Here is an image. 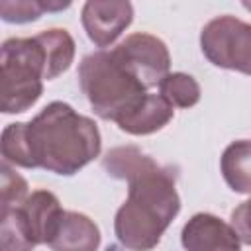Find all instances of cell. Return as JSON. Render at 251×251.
<instances>
[{
    "label": "cell",
    "mask_w": 251,
    "mask_h": 251,
    "mask_svg": "<svg viewBox=\"0 0 251 251\" xmlns=\"http://www.w3.org/2000/svg\"><path fill=\"white\" fill-rule=\"evenodd\" d=\"M200 45L216 67L251 75V24L233 16L214 18L204 25Z\"/></svg>",
    "instance_id": "obj_5"
},
{
    "label": "cell",
    "mask_w": 251,
    "mask_h": 251,
    "mask_svg": "<svg viewBox=\"0 0 251 251\" xmlns=\"http://www.w3.org/2000/svg\"><path fill=\"white\" fill-rule=\"evenodd\" d=\"M243 6H245L247 10H251V2H243Z\"/></svg>",
    "instance_id": "obj_20"
},
{
    "label": "cell",
    "mask_w": 251,
    "mask_h": 251,
    "mask_svg": "<svg viewBox=\"0 0 251 251\" xmlns=\"http://www.w3.org/2000/svg\"><path fill=\"white\" fill-rule=\"evenodd\" d=\"M35 247L29 237L24 216L18 208L0 212V251H31Z\"/></svg>",
    "instance_id": "obj_15"
},
{
    "label": "cell",
    "mask_w": 251,
    "mask_h": 251,
    "mask_svg": "<svg viewBox=\"0 0 251 251\" xmlns=\"http://www.w3.org/2000/svg\"><path fill=\"white\" fill-rule=\"evenodd\" d=\"M78 82L92 110L102 120H114L116 124L147 94L145 86L114 57L112 51L86 55L78 67Z\"/></svg>",
    "instance_id": "obj_3"
},
{
    "label": "cell",
    "mask_w": 251,
    "mask_h": 251,
    "mask_svg": "<svg viewBox=\"0 0 251 251\" xmlns=\"http://www.w3.org/2000/svg\"><path fill=\"white\" fill-rule=\"evenodd\" d=\"M2 157L6 163L10 161V163L25 167V169H35L27 124H24V122L10 124L2 131Z\"/></svg>",
    "instance_id": "obj_14"
},
{
    "label": "cell",
    "mask_w": 251,
    "mask_h": 251,
    "mask_svg": "<svg viewBox=\"0 0 251 251\" xmlns=\"http://www.w3.org/2000/svg\"><path fill=\"white\" fill-rule=\"evenodd\" d=\"M186 251H239L241 241L233 227L212 214H196L182 227Z\"/></svg>",
    "instance_id": "obj_8"
},
{
    "label": "cell",
    "mask_w": 251,
    "mask_h": 251,
    "mask_svg": "<svg viewBox=\"0 0 251 251\" xmlns=\"http://www.w3.org/2000/svg\"><path fill=\"white\" fill-rule=\"evenodd\" d=\"M112 53L145 88L161 84V80L169 75V49L151 33H131L116 49H112Z\"/></svg>",
    "instance_id": "obj_6"
},
{
    "label": "cell",
    "mask_w": 251,
    "mask_h": 251,
    "mask_svg": "<svg viewBox=\"0 0 251 251\" xmlns=\"http://www.w3.org/2000/svg\"><path fill=\"white\" fill-rule=\"evenodd\" d=\"M159 90H161V96L173 108H190L200 100V86L186 73L167 75L161 80Z\"/></svg>",
    "instance_id": "obj_16"
},
{
    "label": "cell",
    "mask_w": 251,
    "mask_h": 251,
    "mask_svg": "<svg viewBox=\"0 0 251 251\" xmlns=\"http://www.w3.org/2000/svg\"><path fill=\"white\" fill-rule=\"evenodd\" d=\"M173 114L175 108L161 94H145V98L126 114L118 126L131 135H147L167 126L173 120Z\"/></svg>",
    "instance_id": "obj_11"
},
{
    "label": "cell",
    "mask_w": 251,
    "mask_h": 251,
    "mask_svg": "<svg viewBox=\"0 0 251 251\" xmlns=\"http://www.w3.org/2000/svg\"><path fill=\"white\" fill-rule=\"evenodd\" d=\"M2 180H0V192H2V210L18 208L27 198V182L8 167V163H2Z\"/></svg>",
    "instance_id": "obj_18"
},
{
    "label": "cell",
    "mask_w": 251,
    "mask_h": 251,
    "mask_svg": "<svg viewBox=\"0 0 251 251\" xmlns=\"http://www.w3.org/2000/svg\"><path fill=\"white\" fill-rule=\"evenodd\" d=\"M45 53V78L51 80L65 73L75 57V41L67 29L53 27L35 35Z\"/></svg>",
    "instance_id": "obj_12"
},
{
    "label": "cell",
    "mask_w": 251,
    "mask_h": 251,
    "mask_svg": "<svg viewBox=\"0 0 251 251\" xmlns=\"http://www.w3.org/2000/svg\"><path fill=\"white\" fill-rule=\"evenodd\" d=\"M45 53L37 37H12L0 57V110L18 114L31 108L43 90Z\"/></svg>",
    "instance_id": "obj_4"
},
{
    "label": "cell",
    "mask_w": 251,
    "mask_h": 251,
    "mask_svg": "<svg viewBox=\"0 0 251 251\" xmlns=\"http://www.w3.org/2000/svg\"><path fill=\"white\" fill-rule=\"evenodd\" d=\"M47 245L53 251H96L100 245V229L84 214L63 212Z\"/></svg>",
    "instance_id": "obj_10"
},
{
    "label": "cell",
    "mask_w": 251,
    "mask_h": 251,
    "mask_svg": "<svg viewBox=\"0 0 251 251\" xmlns=\"http://www.w3.org/2000/svg\"><path fill=\"white\" fill-rule=\"evenodd\" d=\"M222 175L231 190L251 194V141L241 139L226 147L222 155Z\"/></svg>",
    "instance_id": "obj_13"
},
{
    "label": "cell",
    "mask_w": 251,
    "mask_h": 251,
    "mask_svg": "<svg viewBox=\"0 0 251 251\" xmlns=\"http://www.w3.org/2000/svg\"><path fill=\"white\" fill-rule=\"evenodd\" d=\"M133 8L129 2L90 0L82 6V25L92 43L98 47L112 45L131 24Z\"/></svg>",
    "instance_id": "obj_7"
},
{
    "label": "cell",
    "mask_w": 251,
    "mask_h": 251,
    "mask_svg": "<svg viewBox=\"0 0 251 251\" xmlns=\"http://www.w3.org/2000/svg\"><path fill=\"white\" fill-rule=\"evenodd\" d=\"M233 231L237 233L239 241L251 245V200L241 202L233 212H231V224Z\"/></svg>",
    "instance_id": "obj_19"
},
{
    "label": "cell",
    "mask_w": 251,
    "mask_h": 251,
    "mask_svg": "<svg viewBox=\"0 0 251 251\" xmlns=\"http://www.w3.org/2000/svg\"><path fill=\"white\" fill-rule=\"evenodd\" d=\"M35 167L75 175L100 153L96 124L65 102H51L27 124Z\"/></svg>",
    "instance_id": "obj_2"
},
{
    "label": "cell",
    "mask_w": 251,
    "mask_h": 251,
    "mask_svg": "<svg viewBox=\"0 0 251 251\" xmlns=\"http://www.w3.org/2000/svg\"><path fill=\"white\" fill-rule=\"evenodd\" d=\"M102 165L108 175L129 184L127 200L116 214V237L131 251L153 249L180 210L173 173L133 145L110 149Z\"/></svg>",
    "instance_id": "obj_1"
},
{
    "label": "cell",
    "mask_w": 251,
    "mask_h": 251,
    "mask_svg": "<svg viewBox=\"0 0 251 251\" xmlns=\"http://www.w3.org/2000/svg\"><path fill=\"white\" fill-rule=\"evenodd\" d=\"M20 212L27 226L29 237L33 239L35 245H39V243L51 241L65 210L61 208V204L53 192L35 190L24 200V204L20 206Z\"/></svg>",
    "instance_id": "obj_9"
},
{
    "label": "cell",
    "mask_w": 251,
    "mask_h": 251,
    "mask_svg": "<svg viewBox=\"0 0 251 251\" xmlns=\"http://www.w3.org/2000/svg\"><path fill=\"white\" fill-rule=\"evenodd\" d=\"M69 8V2L65 4H51V2H37V0H4L0 2V16L6 22H16V24H25L37 20L45 10H61Z\"/></svg>",
    "instance_id": "obj_17"
}]
</instances>
